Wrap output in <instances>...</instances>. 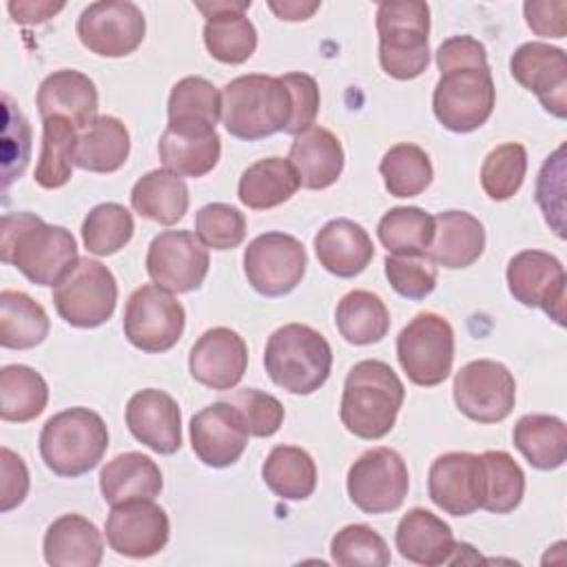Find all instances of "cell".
Segmentation results:
<instances>
[{"instance_id":"44dd1931","label":"cell","mask_w":567,"mask_h":567,"mask_svg":"<svg viewBox=\"0 0 567 567\" xmlns=\"http://www.w3.org/2000/svg\"><path fill=\"white\" fill-rule=\"evenodd\" d=\"M248 368L246 341L230 328L206 330L190 348V377L210 390H233Z\"/></svg>"},{"instance_id":"52a82bcc","label":"cell","mask_w":567,"mask_h":567,"mask_svg":"<svg viewBox=\"0 0 567 567\" xmlns=\"http://www.w3.org/2000/svg\"><path fill=\"white\" fill-rule=\"evenodd\" d=\"M496 104V89L485 66H456L441 73L432 109L436 120L452 133H472L483 126Z\"/></svg>"},{"instance_id":"f5cc1de1","label":"cell","mask_w":567,"mask_h":567,"mask_svg":"<svg viewBox=\"0 0 567 567\" xmlns=\"http://www.w3.org/2000/svg\"><path fill=\"white\" fill-rule=\"evenodd\" d=\"M31 128L27 117L13 106L11 97L4 95V128H2V171L4 186L20 177L29 164Z\"/></svg>"},{"instance_id":"6f0895ef","label":"cell","mask_w":567,"mask_h":567,"mask_svg":"<svg viewBox=\"0 0 567 567\" xmlns=\"http://www.w3.org/2000/svg\"><path fill=\"white\" fill-rule=\"evenodd\" d=\"M436 64L441 73L456 66H485L487 51L472 35H452L436 49Z\"/></svg>"},{"instance_id":"74e56055","label":"cell","mask_w":567,"mask_h":567,"mask_svg":"<svg viewBox=\"0 0 567 567\" xmlns=\"http://www.w3.org/2000/svg\"><path fill=\"white\" fill-rule=\"evenodd\" d=\"M49 317L44 308L27 292H0V343L11 350H29L40 346L49 334Z\"/></svg>"},{"instance_id":"8992f818","label":"cell","mask_w":567,"mask_h":567,"mask_svg":"<svg viewBox=\"0 0 567 567\" xmlns=\"http://www.w3.org/2000/svg\"><path fill=\"white\" fill-rule=\"evenodd\" d=\"M379 62L394 80H414L430 64L427 2H381L377 9Z\"/></svg>"},{"instance_id":"5b68a950","label":"cell","mask_w":567,"mask_h":567,"mask_svg":"<svg viewBox=\"0 0 567 567\" xmlns=\"http://www.w3.org/2000/svg\"><path fill=\"white\" fill-rule=\"evenodd\" d=\"M109 447V430L102 416L89 408H69L53 414L40 432L44 465L64 478L91 472Z\"/></svg>"},{"instance_id":"c3c4849f","label":"cell","mask_w":567,"mask_h":567,"mask_svg":"<svg viewBox=\"0 0 567 567\" xmlns=\"http://www.w3.org/2000/svg\"><path fill=\"white\" fill-rule=\"evenodd\" d=\"M195 235L206 248L233 250L246 237V217L230 204H206L195 215Z\"/></svg>"},{"instance_id":"11a10c76","label":"cell","mask_w":567,"mask_h":567,"mask_svg":"<svg viewBox=\"0 0 567 567\" xmlns=\"http://www.w3.org/2000/svg\"><path fill=\"white\" fill-rule=\"evenodd\" d=\"M0 509L11 512L29 494V470L24 461L9 447L0 450Z\"/></svg>"},{"instance_id":"db71d44e","label":"cell","mask_w":567,"mask_h":567,"mask_svg":"<svg viewBox=\"0 0 567 567\" xmlns=\"http://www.w3.org/2000/svg\"><path fill=\"white\" fill-rule=\"evenodd\" d=\"M286 89L290 91L292 97V120L286 128L290 135H299L306 128L315 126V117L319 113V86L317 80L308 73H286L279 75Z\"/></svg>"},{"instance_id":"e0dca14e","label":"cell","mask_w":567,"mask_h":567,"mask_svg":"<svg viewBox=\"0 0 567 567\" xmlns=\"http://www.w3.org/2000/svg\"><path fill=\"white\" fill-rule=\"evenodd\" d=\"M104 532L106 543L115 554L151 558L166 547L171 523L166 512L153 498H133L111 505Z\"/></svg>"},{"instance_id":"603a6c76","label":"cell","mask_w":567,"mask_h":567,"mask_svg":"<svg viewBox=\"0 0 567 567\" xmlns=\"http://www.w3.org/2000/svg\"><path fill=\"white\" fill-rule=\"evenodd\" d=\"M126 425L140 443L157 454H175L182 445V412L164 390L135 392L126 403Z\"/></svg>"},{"instance_id":"4316f807","label":"cell","mask_w":567,"mask_h":567,"mask_svg":"<svg viewBox=\"0 0 567 567\" xmlns=\"http://www.w3.org/2000/svg\"><path fill=\"white\" fill-rule=\"evenodd\" d=\"M399 554L423 567L452 563L456 540L450 525L423 507H412L401 516L394 534Z\"/></svg>"},{"instance_id":"d6986e66","label":"cell","mask_w":567,"mask_h":567,"mask_svg":"<svg viewBox=\"0 0 567 567\" xmlns=\"http://www.w3.org/2000/svg\"><path fill=\"white\" fill-rule=\"evenodd\" d=\"M432 503L452 516H470L483 503V461L472 452H447L427 472Z\"/></svg>"},{"instance_id":"d590c367","label":"cell","mask_w":567,"mask_h":567,"mask_svg":"<svg viewBox=\"0 0 567 567\" xmlns=\"http://www.w3.org/2000/svg\"><path fill=\"white\" fill-rule=\"evenodd\" d=\"M261 478L275 496L284 501H306L317 487V465L306 450L277 445L261 465Z\"/></svg>"},{"instance_id":"ee69618b","label":"cell","mask_w":567,"mask_h":567,"mask_svg":"<svg viewBox=\"0 0 567 567\" xmlns=\"http://www.w3.org/2000/svg\"><path fill=\"white\" fill-rule=\"evenodd\" d=\"M135 233V221L128 208L117 202H104L89 210L82 221L84 248L97 257L115 255Z\"/></svg>"},{"instance_id":"5bb4252c","label":"cell","mask_w":567,"mask_h":567,"mask_svg":"<svg viewBox=\"0 0 567 567\" xmlns=\"http://www.w3.org/2000/svg\"><path fill=\"white\" fill-rule=\"evenodd\" d=\"M84 49L102 58H124L133 53L146 33V18L135 2L102 0L89 4L75 24Z\"/></svg>"},{"instance_id":"9c48e42d","label":"cell","mask_w":567,"mask_h":567,"mask_svg":"<svg viewBox=\"0 0 567 567\" xmlns=\"http://www.w3.org/2000/svg\"><path fill=\"white\" fill-rule=\"evenodd\" d=\"M53 303L69 326L97 328L115 312L117 281L102 261L80 257L73 270L53 288Z\"/></svg>"},{"instance_id":"83f0119b","label":"cell","mask_w":567,"mask_h":567,"mask_svg":"<svg viewBox=\"0 0 567 567\" xmlns=\"http://www.w3.org/2000/svg\"><path fill=\"white\" fill-rule=\"evenodd\" d=\"M288 159L295 166L303 188L321 190L341 177L346 155L339 137L332 131L323 126H310L295 135Z\"/></svg>"},{"instance_id":"2e32d148","label":"cell","mask_w":567,"mask_h":567,"mask_svg":"<svg viewBox=\"0 0 567 567\" xmlns=\"http://www.w3.org/2000/svg\"><path fill=\"white\" fill-rule=\"evenodd\" d=\"M507 286L516 301L543 308L549 319L565 326V266L545 250H520L507 264Z\"/></svg>"},{"instance_id":"7402d4cb","label":"cell","mask_w":567,"mask_h":567,"mask_svg":"<svg viewBox=\"0 0 567 567\" xmlns=\"http://www.w3.org/2000/svg\"><path fill=\"white\" fill-rule=\"evenodd\" d=\"M204 18V44L224 64H241L257 49V29L246 18L250 0H213L195 4Z\"/></svg>"},{"instance_id":"cb8c5ba5","label":"cell","mask_w":567,"mask_h":567,"mask_svg":"<svg viewBox=\"0 0 567 567\" xmlns=\"http://www.w3.org/2000/svg\"><path fill=\"white\" fill-rule=\"evenodd\" d=\"M157 153L166 171L184 177H202L217 166L221 140L215 126L175 122L164 128L157 142Z\"/></svg>"},{"instance_id":"f35d334b","label":"cell","mask_w":567,"mask_h":567,"mask_svg":"<svg viewBox=\"0 0 567 567\" xmlns=\"http://www.w3.org/2000/svg\"><path fill=\"white\" fill-rule=\"evenodd\" d=\"M49 403V385L40 372L13 363L0 370V419L13 423L33 421Z\"/></svg>"},{"instance_id":"3957f363","label":"cell","mask_w":567,"mask_h":567,"mask_svg":"<svg viewBox=\"0 0 567 567\" xmlns=\"http://www.w3.org/2000/svg\"><path fill=\"white\" fill-rule=\"evenodd\" d=\"M292 120V97L281 78L248 73L221 89V122L233 137L264 140L286 133Z\"/></svg>"},{"instance_id":"f1b7e54d","label":"cell","mask_w":567,"mask_h":567,"mask_svg":"<svg viewBox=\"0 0 567 567\" xmlns=\"http://www.w3.org/2000/svg\"><path fill=\"white\" fill-rule=\"evenodd\" d=\"M485 248V228L467 210H443L434 217V237L425 250L434 266L450 270L472 266Z\"/></svg>"},{"instance_id":"bcb514c9","label":"cell","mask_w":567,"mask_h":567,"mask_svg":"<svg viewBox=\"0 0 567 567\" xmlns=\"http://www.w3.org/2000/svg\"><path fill=\"white\" fill-rule=\"evenodd\" d=\"M527 173V151L518 142H507L487 153L481 166V186L494 202H505L518 193Z\"/></svg>"},{"instance_id":"ba28073f","label":"cell","mask_w":567,"mask_h":567,"mask_svg":"<svg viewBox=\"0 0 567 567\" xmlns=\"http://www.w3.org/2000/svg\"><path fill=\"white\" fill-rule=\"evenodd\" d=\"M396 359L408 379L421 388L443 383L454 363V330L436 312H419L396 337Z\"/></svg>"},{"instance_id":"9f6ffc18","label":"cell","mask_w":567,"mask_h":567,"mask_svg":"<svg viewBox=\"0 0 567 567\" xmlns=\"http://www.w3.org/2000/svg\"><path fill=\"white\" fill-rule=\"evenodd\" d=\"M525 22L527 27L543 38H565L567 33V2L565 0H540L525 2Z\"/></svg>"},{"instance_id":"30bf717a","label":"cell","mask_w":567,"mask_h":567,"mask_svg":"<svg viewBox=\"0 0 567 567\" xmlns=\"http://www.w3.org/2000/svg\"><path fill=\"white\" fill-rule=\"evenodd\" d=\"M186 312L171 290L157 284H144L126 301L124 337L142 352H166L184 332Z\"/></svg>"},{"instance_id":"ab89813d","label":"cell","mask_w":567,"mask_h":567,"mask_svg":"<svg viewBox=\"0 0 567 567\" xmlns=\"http://www.w3.org/2000/svg\"><path fill=\"white\" fill-rule=\"evenodd\" d=\"M78 135V128L64 117L42 120V151L33 175L38 186L60 188L71 179Z\"/></svg>"},{"instance_id":"6da1fadb","label":"cell","mask_w":567,"mask_h":567,"mask_svg":"<svg viewBox=\"0 0 567 567\" xmlns=\"http://www.w3.org/2000/svg\"><path fill=\"white\" fill-rule=\"evenodd\" d=\"M0 257L38 286H58L80 259L71 230L27 210L2 215Z\"/></svg>"},{"instance_id":"680465c9","label":"cell","mask_w":567,"mask_h":567,"mask_svg":"<svg viewBox=\"0 0 567 567\" xmlns=\"http://www.w3.org/2000/svg\"><path fill=\"white\" fill-rule=\"evenodd\" d=\"M7 9L16 22L38 24V22H47L58 11H62L64 2H9Z\"/></svg>"},{"instance_id":"d4e9b609","label":"cell","mask_w":567,"mask_h":567,"mask_svg":"<svg viewBox=\"0 0 567 567\" xmlns=\"http://www.w3.org/2000/svg\"><path fill=\"white\" fill-rule=\"evenodd\" d=\"M40 117H64L78 131H84L97 117V89L93 80L75 69H62L47 75L38 89Z\"/></svg>"},{"instance_id":"d6a6232c","label":"cell","mask_w":567,"mask_h":567,"mask_svg":"<svg viewBox=\"0 0 567 567\" xmlns=\"http://www.w3.org/2000/svg\"><path fill=\"white\" fill-rule=\"evenodd\" d=\"M131 153V137L122 120L113 115H97L78 135L75 166L91 173H115Z\"/></svg>"},{"instance_id":"7dc6e473","label":"cell","mask_w":567,"mask_h":567,"mask_svg":"<svg viewBox=\"0 0 567 567\" xmlns=\"http://www.w3.org/2000/svg\"><path fill=\"white\" fill-rule=\"evenodd\" d=\"M330 556L341 567H385L392 558L383 536L361 523L346 525L332 536Z\"/></svg>"},{"instance_id":"1f68e13d","label":"cell","mask_w":567,"mask_h":567,"mask_svg":"<svg viewBox=\"0 0 567 567\" xmlns=\"http://www.w3.org/2000/svg\"><path fill=\"white\" fill-rule=\"evenodd\" d=\"M131 206L144 219L173 226L188 210V186L182 175L173 171H148L135 182L131 190Z\"/></svg>"},{"instance_id":"836d02e7","label":"cell","mask_w":567,"mask_h":567,"mask_svg":"<svg viewBox=\"0 0 567 567\" xmlns=\"http://www.w3.org/2000/svg\"><path fill=\"white\" fill-rule=\"evenodd\" d=\"M299 186V175L290 159L264 157L241 173L237 197L250 210H268L288 202Z\"/></svg>"},{"instance_id":"8d00e7d4","label":"cell","mask_w":567,"mask_h":567,"mask_svg":"<svg viewBox=\"0 0 567 567\" xmlns=\"http://www.w3.org/2000/svg\"><path fill=\"white\" fill-rule=\"evenodd\" d=\"M334 323L348 343L370 346L388 334L390 312L379 295L370 290H350L337 303Z\"/></svg>"},{"instance_id":"f546056e","label":"cell","mask_w":567,"mask_h":567,"mask_svg":"<svg viewBox=\"0 0 567 567\" xmlns=\"http://www.w3.org/2000/svg\"><path fill=\"white\" fill-rule=\"evenodd\" d=\"M44 560L53 567H97L104 556L102 534L80 514H62L44 534Z\"/></svg>"},{"instance_id":"ac0fdd59","label":"cell","mask_w":567,"mask_h":567,"mask_svg":"<svg viewBox=\"0 0 567 567\" xmlns=\"http://www.w3.org/2000/svg\"><path fill=\"white\" fill-rule=\"evenodd\" d=\"M512 78L532 91L545 111L567 117V55L545 42L520 44L509 60Z\"/></svg>"},{"instance_id":"ffe728a7","label":"cell","mask_w":567,"mask_h":567,"mask_svg":"<svg viewBox=\"0 0 567 567\" xmlns=\"http://www.w3.org/2000/svg\"><path fill=\"white\" fill-rule=\"evenodd\" d=\"M248 427L226 399L215 401L190 419V445L208 467H228L239 461L248 445Z\"/></svg>"},{"instance_id":"60d3db41","label":"cell","mask_w":567,"mask_h":567,"mask_svg":"<svg viewBox=\"0 0 567 567\" xmlns=\"http://www.w3.org/2000/svg\"><path fill=\"white\" fill-rule=\"evenodd\" d=\"M390 255H425L434 237V217L419 206L390 208L377 226Z\"/></svg>"},{"instance_id":"7bdbcfd3","label":"cell","mask_w":567,"mask_h":567,"mask_svg":"<svg viewBox=\"0 0 567 567\" xmlns=\"http://www.w3.org/2000/svg\"><path fill=\"white\" fill-rule=\"evenodd\" d=\"M483 461V503L481 509L492 514L514 512L525 494V474L520 465L503 450H487Z\"/></svg>"},{"instance_id":"7a4b0ae2","label":"cell","mask_w":567,"mask_h":567,"mask_svg":"<svg viewBox=\"0 0 567 567\" xmlns=\"http://www.w3.org/2000/svg\"><path fill=\"white\" fill-rule=\"evenodd\" d=\"M405 388L396 372L379 359L354 363L346 377L339 416L343 427L363 439H383L396 423Z\"/></svg>"},{"instance_id":"91938a15","label":"cell","mask_w":567,"mask_h":567,"mask_svg":"<svg viewBox=\"0 0 567 567\" xmlns=\"http://www.w3.org/2000/svg\"><path fill=\"white\" fill-rule=\"evenodd\" d=\"M268 7H270V11H272L279 20L299 22V20H308V18L319 9V2L284 0V2H268Z\"/></svg>"},{"instance_id":"484cf974","label":"cell","mask_w":567,"mask_h":567,"mask_svg":"<svg viewBox=\"0 0 567 567\" xmlns=\"http://www.w3.org/2000/svg\"><path fill=\"white\" fill-rule=\"evenodd\" d=\"M315 252L330 275L352 279L368 268L374 257V246L361 224L339 217L323 224L315 235Z\"/></svg>"},{"instance_id":"e575fe53","label":"cell","mask_w":567,"mask_h":567,"mask_svg":"<svg viewBox=\"0 0 567 567\" xmlns=\"http://www.w3.org/2000/svg\"><path fill=\"white\" fill-rule=\"evenodd\" d=\"M514 445L536 470H556L567 458V425L554 414H525L514 425Z\"/></svg>"},{"instance_id":"816d5d0a","label":"cell","mask_w":567,"mask_h":567,"mask_svg":"<svg viewBox=\"0 0 567 567\" xmlns=\"http://www.w3.org/2000/svg\"><path fill=\"white\" fill-rule=\"evenodd\" d=\"M226 401L237 408L250 436H259V439L272 436L281 427L286 416L279 399L257 388L237 390Z\"/></svg>"},{"instance_id":"f6af8a7d","label":"cell","mask_w":567,"mask_h":567,"mask_svg":"<svg viewBox=\"0 0 567 567\" xmlns=\"http://www.w3.org/2000/svg\"><path fill=\"white\" fill-rule=\"evenodd\" d=\"M221 120V93L199 75L182 78L168 95V124L195 122L215 126Z\"/></svg>"},{"instance_id":"8fae6325","label":"cell","mask_w":567,"mask_h":567,"mask_svg":"<svg viewBox=\"0 0 567 567\" xmlns=\"http://www.w3.org/2000/svg\"><path fill=\"white\" fill-rule=\"evenodd\" d=\"M408 489V465L392 447H372L348 470V496L365 514H388L399 509Z\"/></svg>"},{"instance_id":"b9f144b4","label":"cell","mask_w":567,"mask_h":567,"mask_svg":"<svg viewBox=\"0 0 567 567\" xmlns=\"http://www.w3.org/2000/svg\"><path fill=\"white\" fill-rule=\"evenodd\" d=\"M379 173L383 177L385 190L394 197H416L432 184L434 177L430 155L410 142L394 144L383 155Z\"/></svg>"},{"instance_id":"4fadbf2b","label":"cell","mask_w":567,"mask_h":567,"mask_svg":"<svg viewBox=\"0 0 567 567\" xmlns=\"http://www.w3.org/2000/svg\"><path fill=\"white\" fill-rule=\"evenodd\" d=\"M454 403L476 423H498L516 403L514 374L492 359L470 361L454 377Z\"/></svg>"},{"instance_id":"277c9868","label":"cell","mask_w":567,"mask_h":567,"mask_svg":"<svg viewBox=\"0 0 567 567\" xmlns=\"http://www.w3.org/2000/svg\"><path fill=\"white\" fill-rule=\"evenodd\" d=\"M264 368L286 392L312 394L330 377L332 348L319 330L306 323H286L268 337Z\"/></svg>"},{"instance_id":"7c38bea8","label":"cell","mask_w":567,"mask_h":567,"mask_svg":"<svg viewBox=\"0 0 567 567\" xmlns=\"http://www.w3.org/2000/svg\"><path fill=\"white\" fill-rule=\"evenodd\" d=\"M306 266L308 257L303 244L279 230L257 235L244 250L246 279L264 297L292 292L301 284Z\"/></svg>"},{"instance_id":"4dcf8cb0","label":"cell","mask_w":567,"mask_h":567,"mask_svg":"<svg viewBox=\"0 0 567 567\" xmlns=\"http://www.w3.org/2000/svg\"><path fill=\"white\" fill-rule=\"evenodd\" d=\"M162 487V470L142 452L117 454L100 472V492L109 505L133 498H155Z\"/></svg>"},{"instance_id":"9a60e30c","label":"cell","mask_w":567,"mask_h":567,"mask_svg":"<svg viewBox=\"0 0 567 567\" xmlns=\"http://www.w3.org/2000/svg\"><path fill=\"white\" fill-rule=\"evenodd\" d=\"M208 266V248L190 230H164L153 237L146 252L148 277L171 292L197 290Z\"/></svg>"},{"instance_id":"f907efd6","label":"cell","mask_w":567,"mask_h":567,"mask_svg":"<svg viewBox=\"0 0 567 567\" xmlns=\"http://www.w3.org/2000/svg\"><path fill=\"white\" fill-rule=\"evenodd\" d=\"M536 204L545 221L563 239L565 237V144H560L540 166L536 177Z\"/></svg>"},{"instance_id":"681fc988","label":"cell","mask_w":567,"mask_h":567,"mask_svg":"<svg viewBox=\"0 0 567 567\" xmlns=\"http://www.w3.org/2000/svg\"><path fill=\"white\" fill-rule=\"evenodd\" d=\"M385 277L394 292L405 299L421 301L436 288V266L427 255H390L383 261Z\"/></svg>"}]
</instances>
